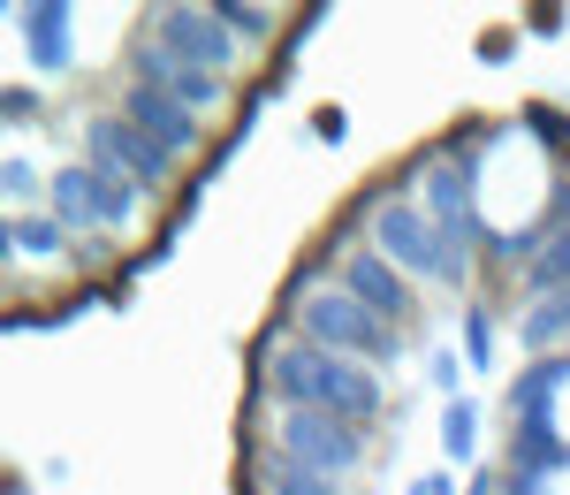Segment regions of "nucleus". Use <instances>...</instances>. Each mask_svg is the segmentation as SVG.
I'll list each match as a JSON object with an SVG mask.
<instances>
[{
  "label": "nucleus",
  "mask_w": 570,
  "mask_h": 495,
  "mask_svg": "<svg viewBox=\"0 0 570 495\" xmlns=\"http://www.w3.org/2000/svg\"><path fill=\"white\" fill-rule=\"evenodd\" d=\"M365 236H373V252L395 260L403 274H426V282H449V290L472 274V252H456L419 198H381V206L365 214Z\"/></svg>",
  "instance_id": "nucleus-2"
},
{
  "label": "nucleus",
  "mask_w": 570,
  "mask_h": 495,
  "mask_svg": "<svg viewBox=\"0 0 570 495\" xmlns=\"http://www.w3.org/2000/svg\"><path fill=\"white\" fill-rule=\"evenodd\" d=\"M0 115H8V130H23V123H39V115H46L39 85H8V91H0Z\"/></svg>",
  "instance_id": "nucleus-25"
},
{
  "label": "nucleus",
  "mask_w": 570,
  "mask_h": 495,
  "mask_svg": "<svg viewBox=\"0 0 570 495\" xmlns=\"http://www.w3.org/2000/svg\"><path fill=\"white\" fill-rule=\"evenodd\" d=\"M556 290H570V229H556L525 268V298H556Z\"/></svg>",
  "instance_id": "nucleus-21"
},
{
  "label": "nucleus",
  "mask_w": 570,
  "mask_h": 495,
  "mask_svg": "<svg viewBox=\"0 0 570 495\" xmlns=\"http://www.w3.org/2000/svg\"><path fill=\"white\" fill-rule=\"evenodd\" d=\"M274 450L305 457V465H320V473H357L365 465V427H351V419H335V411H282V427H274Z\"/></svg>",
  "instance_id": "nucleus-5"
},
{
  "label": "nucleus",
  "mask_w": 570,
  "mask_h": 495,
  "mask_svg": "<svg viewBox=\"0 0 570 495\" xmlns=\"http://www.w3.org/2000/svg\"><path fill=\"white\" fill-rule=\"evenodd\" d=\"M85 161H91V168L130 176L145 198H153V191H168V183H176V168H183L176 153H160V145L137 130L130 115H122V107H115V115H91V123H85Z\"/></svg>",
  "instance_id": "nucleus-4"
},
{
  "label": "nucleus",
  "mask_w": 570,
  "mask_h": 495,
  "mask_svg": "<svg viewBox=\"0 0 570 495\" xmlns=\"http://www.w3.org/2000/svg\"><path fill=\"white\" fill-rule=\"evenodd\" d=\"M518 343H525L532 359L570 351V290H556V298H525V313H518Z\"/></svg>",
  "instance_id": "nucleus-15"
},
{
  "label": "nucleus",
  "mask_w": 570,
  "mask_h": 495,
  "mask_svg": "<svg viewBox=\"0 0 570 495\" xmlns=\"http://www.w3.org/2000/svg\"><path fill=\"white\" fill-rule=\"evenodd\" d=\"M464 373H472V366L456 359L449 343H441V351H426V381L441 389V405H456V397H464Z\"/></svg>",
  "instance_id": "nucleus-24"
},
{
  "label": "nucleus",
  "mask_w": 570,
  "mask_h": 495,
  "mask_svg": "<svg viewBox=\"0 0 570 495\" xmlns=\"http://www.w3.org/2000/svg\"><path fill=\"white\" fill-rule=\"evenodd\" d=\"M312 130L327 137V145H343V137H351V115H343V107H320V115H312Z\"/></svg>",
  "instance_id": "nucleus-26"
},
{
  "label": "nucleus",
  "mask_w": 570,
  "mask_h": 495,
  "mask_svg": "<svg viewBox=\"0 0 570 495\" xmlns=\"http://www.w3.org/2000/svg\"><path fill=\"white\" fill-rule=\"evenodd\" d=\"M510 473H540V481L570 473V443L556 435V419H532V427H518V443H510Z\"/></svg>",
  "instance_id": "nucleus-16"
},
{
  "label": "nucleus",
  "mask_w": 570,
  "mask_h": 495,
  "mask_svg": "<svg viewBox=\"0 0 570 495\" xmlns=\"http://www.w3.org/2000/svg\"><path fill=\"white\" fill-rule=\"evenodd\" d=\"M91 168V161H85ZM99 176V236H122V229H137V214H145V191H137L130 176H115V168H91Z\"/></svg>",
  "instance_id": "nucleus-19"
},
{
  "label": "nucleus",
  "mask_w": 570,
  "mask_h": 495,
  "mask_svg": "<svg viewBox=\"0 0 570 495\" xmlns=\"http://www.w3.org/2000/svg\"><path fill=\"white\" fill-rule=\"evenodd\" d=\"M411 495H456V473H449V465H441V473H419Z\"/></svg>",
  "instance_id": "nucleus-27"
},
{
  "label": "nucleus",
  "mask_w": 570,
  "mask_h": 495,
  "mask_svg": "<svg viewBox=\"0 0 570 495\" xmlns=\"http://www.w3.org/2000/svg\"><path fill=\"white\" fill-rule=\"evenodd\" d=\"M419 206L434 214V229L456 244V252H472V244H487L494 229H487V214H480V145L472 153H434L426 168H419Z\"/></svg>",
  "instance_id": "nucleus-3"
},
{
  "label": "nucleus",
  "mask_w": 570,
  "mask_h": 495,
  "mask_svg": "<svg viewBox=\"0 0 570 495\" xmlns=\"http://www.w3.org/2000/svg\"><path fill=\"white\" fill-rule=\"evenodd\" d=\"M456 336H464V366H472V373H487V366H494V313H487V305H464Z\"/></svg>",
  "instance_id": "nucleus-22"
},
{
  "label": "nucleus",
  "mask_w": 570,
  "mask_h": 495,
  "mask_svg": "<svg viewBox=\"0 0 570 495\" xmlns=\"http://www.w3.org/2000/svg\"><path fill=\"white\" fill-rule=\"evenodd\" d=\"M137 85H153V91H168V99H183L190 115H206V107H220V99H228V85H220L214 69H190V61H176V54L153 39V31L137 39Z\"/></svg>",
  "instance_id": "nucleus-10"
},
{
  "label": "nucleus",
  "mask_w": 570,
  "mask_h": 495,
  "mask_svg": "<svg viewBox=\"0 0 570 495\" xmlns=\"http://www.w3.org/2000/svg\"><path fill=\"white\" fill-rule=\"evenodd\" d=\"M0 252H8V268H23V260H61V252H69V229L53 222V214H8V222H0Z\"/></svg>",
  "instance_id": "nucleus-14"
},
{
  "label": "nucleus",
  "mask_w": 570,
  "mask_h": 495,
  "mask_svg": "<svg viewBox=\"0 0 570 495\" xmlns=\"http://www.w3.org/2000/svg\"><path fill=\"white\" fill-rule=\"evenodd\" d=\"M441 457H449V473L480 457V405H472V397L441 405Z\"/></svg>",
  "instance_id": "nucleus-20"
},
{
  "label": "nucleus",
  "mask_w": 570,
  "mask_h": 495,
  "mask_svg": "<svg viewBox=\"0 0 570 495\" xmlns=\"http://www.w3.org/2000/svg\"><path fill=\"white\" fill-rule=\"evenodd\" d=\"M570 389V351H556V359H532L525 373H518V389H510V411H518V427H532V419H556V397Z\"/></svg>",
  "instance_id": "nucleus-13"
},
{
  "label": "nucleus",
  "mask_w": 570,
  "mask_h": 495,
  "mask_svg": "<svg viewBox=\"0 0 570 495\" xmlns=\"http://www.w3.org/2000/svg\"><path fill=\"white\" fill-rule=\"evenodd\" d=\"M297 336L320 343V351H335V359H365L373 373L403 359V328L373 320L343 282H312L305 298H297Z\"/></svg>",
  "instance_id": "nucleus-1"
},
{
  "label": "nucleus",
  "mask_w": 570,
  "mask_h": 495,
  "mask_svg": "<svg viewBox=\"0 0 570 495\" xmlns=\"http://www.w3.org/2000/svg\"><path fill=\"white\" fill-rule=\"evenodd\" d=\"M464 495H502V473H472V488Z\"/></svg>",
  "instance_id": "nucleus-30"
},
{
  "label": "nucleus",
  "mask_w": 570,
  "mask_h": 495,
  "mask_svg": "<svg viewBox=\"0 0 570 495\" xmlns=\"http://www.w3.org/2000/svg\"><path fill=\"white\" fill-rule=\"evenodd\" d=\"M335 282H343V290H351L373 320H389V328H403V320H411V305H419V298H411V274L395 268V260H381L373 244H365V252H351Z\"/></svg>",
  "instance_id": "nucleus-9"
},
{
  "label": "nucleus",
  "mask_w": 570,
  "mask_h": 495,
  "mask_svg": "<svg viewBox=\"0 0 570 495\" xmlns=\"http://www.w3.org/2000/svg\"><path fill=\"white\" fill-rule=\"evenodd\" d=\"M259 488L266 495H335V473H320V465H305V457H289V450H266Z\"/></svg>",
  "instance_id": "nucleus-18"
},
{
  "label": "nucleus",
  "mask_w": 570,
  "mask_h": 495,
  "mask_svg": "<svg viewBox=\"0 0 570 495\" xmlns=\"http://www.w3.org/2000/svg\"><path fill=\"white\" fill-rule=\"evenodd\" d=\"M214 16L236 39H266V31H274V8H259V0H214Z\"/></svg>",
  "instance_id": "nucleus-23"
},
{
  "label": "nucleus",
  "mask_w": 570,
  "mask_h": 495,
  "mask_svg": "<svg viewBox=\"0 0 570 495\" xmlns=\"http://www.w3.org/2000/svg\"><path fill=\"white\" fill-rule=\"evenodd\" d=\"M502 495H548L540 473H502Z\"/></svg>",
  "instance_id": "nucleus-28"
},
{
  "label": "nucleus",
  "mask_w": 570,
  "mask_h": 495,
  "mask_svg": "<svg viewBox=\"0 0 570 495\" xmlns=\"http://www.w3.org/2000/svg\"><path fill=\"white\" fill-rule=\"evenodd\" d=\"M8 23H16L31 77H61L77 61V8L69 0H23V8H8Z\"/></svg>",
  "instance_id": "nucleus-7"
},
{
  "label": "nucleus",
  "mask_w": 570,
  "mask_h": 495,
  "mask_svg": "<svg viewBox=\"0 0 570 495\" xmlns=\"http://www.w3.org/2000/svg\"><path fill=\"white\" fill-rule=\"evenodd\" d=\"M46 214L69 229V236H99V176H91L85 161L53 168V198H46Z\"/></svg>",
  "instance_id": "nucleus-12"
},
{
  "label": "nucleus",
  "mask_w": 570,
  "mask_h": 495,
  "mask_svg": "<svg viewBox=\"0 0 570 495\" xmlns=\"http://www.w3.org/2000/svg\"><path fill=\"white\" fill-rule=\"evenodd\" d=\"M122 115H130L160 153H176V161H183V153H198V130H206L183 99H168V91H153V85H122Z\"/></svg>",
  "instance_id": "nucleus-11"
},
{
  "label": "nucleus",
  "mask_w": 570,
  "mask_h": 495,
  "mask_svg": "<svg viewBox=\"0 0 570 495\" xmlns=\"http://www.w3.org/2000/svg\"><path fill=\"white\" fill-rule=\"evenodd\" d=\"M381 373L365 359H335V351H320V366H312V405L305 411H335V419H351V427H365V419H381Z\"/></svg>",
  "instance_id": "nucleus-8"
},
{
  "label": "nucleus",
  "mask_w": 570,
  "mask_h": 495,
  "mask_svg": "<svg viewBox=\"0 0 570 495\" xmlns=\"http://www.w3.org/2000/svg\"><path fill=\"white\" fill-rule=\"evenodd\" d=\"M145 23H153V39L168 46L176 61H190V69H214V77H228V61H236V31L220 23L214 8H190V0H168V8H153Z\"/></svg>",
  "instance_id": "nucleus-6"
},
{
  "label": "nucleus",
  "mask_w": 570,
  "mask_h": 495,
  "mask_svg": "<svg viewBox=\"0 0 570 495\" xmlns=\"http://www.w3.org/2000/svg\"><path fill=\"white\" fill-rule=\"evenodd\" d=\"M525 123H532V130H540V137H570V123H563V115H548V107H532Z\"/></svg>",
  "instance_id": "nucleus-29"
},
{
  "label": "nucleus",
  "mask_w": 570,
  "mask_h": 495,
  "mask_svg": "<svg viewBox=\"0 0 570 495\" xmlns=\"http://www.w3.org/2000/svg\"><path fill=\"white\" fill-rule=\"evenodd\" d=\"M0 198H8V214H39L46 198H53V176H39V161L23 145L0 153Z\"/></svg>",
  "instance_id": "nucleus-17"
}]
</instances>
